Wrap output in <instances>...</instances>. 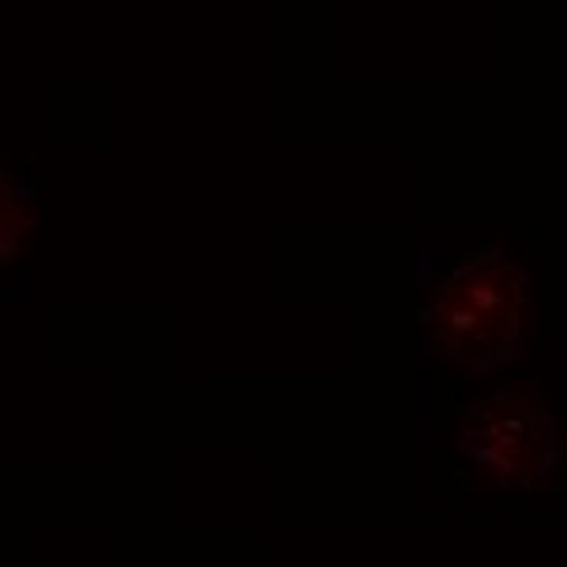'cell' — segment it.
Wrapping results in <instances>:
<instances>
[{
  "label": "cell",
  "instance_id": "obj_2",
  "mask_svg": "<svg viewBox=\"0 0 567 567\" xmlns=\"http://www.w3.org/2000/svg\"><path fill=\"white\" fill-rule=\"evenodd\" d=\"M464 468L496 492H525L558 464V425L525 393H487L464 406L454 431Z\"/></svg>",
  "mask_w": 567,
  "mask_h": 567
},
{
  "label": "cell",
  "instance_id": "obj_1",
  "mask_svg": "<svg viewBox=\"0 0 567 567\" xmlns=\"http://www.w3.org/2000/svg\"><path fill=\"white\" fill-rule=\"evenodd\" d=\"M431 354L458 374L511 364L529 336V279L511 256L477 251L440 279L425 308Z\"/></svg>",
  "mask_w": 567,
  "mask_h": 567
},
{
  "label": "cell",
  "instance_id": "obj_3",
  "mask_svg": "<svg viewBox=\"0 0 567 567\" xmlns=\"http://www.w3.org/2000/svg\"><path fill=\"white\" fill-rule=\"evenodd\" d=\"M29 237H33V204H29V194L0 175V265L20 260L29 251Z\"/></svg>",
  "mask_w": 567,
  "mask_h": 567
}]
</instances>
